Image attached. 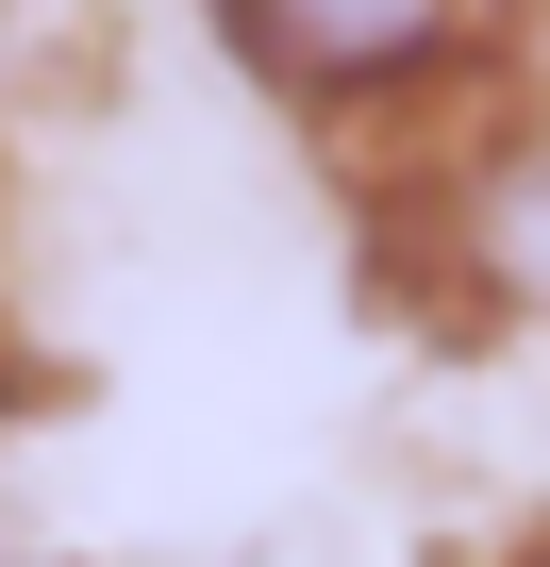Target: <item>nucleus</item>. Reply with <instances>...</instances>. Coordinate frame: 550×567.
Returning <instances> with one entry per match:
<instances>
[{"instance_id": "nucleus-1", "label": "nucleus", "mask_w": 550, "mask_h": 567, "mask_svg": "<svg viewBox=\"0 0 550 567\" xmlns=\"http://www.w3.org/2000/svg\"><path fill=\"white\" fill-rule=\"evenodd\" d=\"M467 18H484V0H234L250 68H284L301 101H367V84L467 51Z\"/></svg>"}]
</instances>
